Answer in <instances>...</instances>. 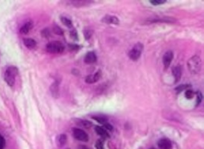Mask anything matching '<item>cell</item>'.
Wrapping results in <instances>:
<instances>
[{
    "instance_id": "cell-1",
    "label": "cell",
    "mask_w": 204,
    "mask_h": 149,
    "mask_svg": "<svg viewBox=\"0 0 204 149\" xmlns=\"http://www.w3.org/2000/svg\"><path fill=\"white\" fill-rule=\"evenodd\" d=\"M187 67L190 72L192 74H198L200 73L202 67V62L200 56H194L190 58L187 62Z\"/></svg>"
},
{
    "instance_id": "cell-2",
    "label": "cell",
    "mask_w": 204,
    "mask_h": 149,
    "mask_svg": "<svg viewBox=\"0 0 204 149\" xmlns=\"http://www.w3.org/2000/svg\"><path fill=\"white\" fill-rule=\"evenodd\" d=\"M17 73L18 69L15 66H9L5 72L4 80L10 87H12L15 85V76L17 75Z\"/></svg>"
},
{
    "instance_id": "cell-3",
    "label": "cell",
    "mask_w": 204,
    "mask_h": 149,
    "mask_svg": "<svg viewBox=\"0 0 204 149\" xmlns=\"http://www.w3.org/2000/svg\"><path fill=\"white\" fill-rule=\"evenodd\" d=\"M46 50L51 53H61L65 50V46L60 41H51L46 45Z\"/></svg>"
},
{
    "instance_id": "cell-4",
    "label": "cell",
    "mask_w": 204,
    "mask_h": 149,
    "mask_svg": "<svg viewBox=\"0 0 204 149\" xmlns=\"http://www.w3.org/2000/svg\"><path fill=\"white\" fill-rule=\"evenodd\" d=\"M144 50V45L141 43H137L128 53V56L133 61H137L140 58Z\"/></svg>"
},
{
    "instance_id": "cell-5",
    "label": "cell",
    "mask_w": 204,
    "mask_h": 149,
    "mask_svg": "<svg viewBox=\"0 0 204 149\" xmlns=\"http://www.w3.org/2000/svg\"><path fill=\"white\" fill-rule=\"evenodd\" d=\"M73 135L74 137L76 139H77L78 141H89V136L87 133L86 132L79 128H73Z\"/></svg>"
},
{
    "instance_id": "cell-6",
    "label": "cell",
    "mask_w": 204,
    "mask_h": 149,
    "mask_svg": "<svg viewBox=\"0 0 204 149\" xmlns=\"http://www.w3.org/2000/svg\"><path fill=\"white\" fill-rule=\"evenodd\" d=\"M102 76V72L101 70H98L95 74H90L88 76L86 77L85 79V81L87 84H93L99 81L100 78Z\"/></svg>"
},
{
    "instance_id": "cell-7",
    "label": "cell",
    "mask_w": 204,
    "mask_h": 149,
    "mask_svg": "<svg viewBox=\"0 0 204 149\" xmlns=\"http://www.w3.org/2000/svg\"><path fill=\"white\" fill-rule=\"evenodd\" d=\"M173 58H174V53H173L172 51L169 50V51H167V52L164 53L162 59H163V64H164V66L165 69L170 66V63L172 62Z\"/></svg>"
},
{
    "instance_id": "cell-8",
    "label": "cell",
    "mask_w": 204,
    "mask_h": 149,
    "mask_svg": "<svg viewBox=\"0 0 204 149\" xmlns=\"http://www.w3.org/2000/svg\"><path fill=\"white\" fill-rule=\"evenodd\" d=\"M102 21L105 24L108 25H119V20L117 17L113 16V15H105L102 19Z\"/></svg>"
},
{
    "instance_id": "cell-9",
    "label": "cell",
    "mask_w": 204,
    "mask_h": 149,
    "mask_svg": "<svg viewBox=\"0 0 204 149\" xmlns=\"http://www.w3.org/2000/svg\"><path fill=\"white\" fill-rule=\"evenodd\" d=\"M172 74L174 77V82L177 83L180 81L181 79V75H182V67L181 66H177L173 68L172 69Z\"/></svg>"
},
{
    "instance_id": "cell-10",
    "label": "cell",
    "mask_w": 204,
    "mask_h": 149,
    "mask_svg": "<svg viewBox=\"0 0 204 149\" xmlns=\"http://www.w3.org/2000/svg\"><path fill=\"white\" fill-rule=\"evenodd\" d=\"M97 56L94 52H88L84 57V62L86 64H93L96 62Z\"/></svg>"
},
{
    "instance_id": "cell-11",
    "label": "cell",
    "mask_w": 204,
    "mask_h": 149,
    "mask_svg": "<svg viewBox=\"0 0 204 149\" xmlns=\"http://www.w3.org/2000/svg\"><path fill=\"white\" fill-rule=\"evenodd\" d=\"M158 146L159 149H170L172 145L169 139H161L158 141Z\"/></svg>"
},
{
    "instance_id": "cell-12",
    "label": "cell",
    "mask_w": 204,
    "mask_h": 149,
    "mask_svg": "<svg viewBox=\"0 0 204 149\" xmlns=\"http://www.w3.org/2000/svg\"><path fill=\"white\" fill-rule=\"evenodd\" d=\"M50 91H51V93L52 94V96L55 98L59 97L60 94V91H59V83L55 81L51 85V87H50Z\"/></svg>"
},
{
    "instance_id": "cell-13",
    "label": "cell",
    "mask_w": 204,
    "mask_h": 149,
    "mask_svg": "<svg viewBox=\"0 0 204 149\" xmlns=\"http://www.w3.org/2000/svg\"><path fill=\"white\" fill-rule=\"evenodd\" d=\"M33 27V23L32 21H28L26 24H24L20 28V33L21 34H27L29 33V31L32 29Z\"/></svg>"
},
{
    "instance_id": "cell-14",
    "label": "cell",
    "mask_w": 204,
    "mask_h": 149,
    "mask_svg": "<svg viewBox=\"0 0 204 149\" xmlns=\"http://www.w3.org/2000/svg\"><path fill=\"white\" fill-rule=\"evenodd\" d=\"M23 43L24 45L26 46V47L28 49H29V50H32V49L35 48L36 45H37L36 41L34 39H32V38H26V39H24Z\"/></svg>"
},
{
    "instance_id": "cell-15",
    "label": "cell",
    "mask_w": 204,
    "mask_h": 149,
    "mask_svg": "<svg viewBox=\"0 0 204 149\" xmlns=\"http://www.w3.org/2000/svg\"><path fill=\"white\" fill-rule=\"evenodd\" d=\"M95 131H96V133L97 134L103 137V138H105H105H110L109 133H108L105 128H103V127L97 126L95 127Z\"/></svg>"
},
{
    "instance_id": "cell-16",
    "label": "cell",
    "mask_w": 204,
    "mask_h": 149,
    "mask_svg": "<svg viewBox=\"0 0 204 149\" xmlns=\"http://www.w3.org/2000/svg\"><path fill=\"white\" fill-rule=\"evenodd\" d=\"M67 141H68V136L65 134H61L59 136L57 137V145H59L60 147H62V146L65 145L67 143Z\"/></svg>"
},
{
    "instance_id": "cell-17",
    "label": "cell",
    "mask_w": 204,
    "mask_h": 149,
    "mask_svg": "<svg viewBox=\"0 0 204 149\" xmlns=\"http://www.w3.org/2000/svg\"><path fill=\"white\" fill-rule=\"evenodd\" d=\"M150 23H155V22H173L174 21V19L171 18H151L148 20Z\"/></svg>"
},
{
    "instance_id": "cell-18",
    "label": "cell",
    "mask_w": 204,
    "mask_h": 149,
    "mask_svg": "<svg viewBox=\"0 0 204 149\" xmlns=\"http://www.w3.org/2000/svg\"><path fill=\"white\" fill-rule=\"evenodd\" d=\"M78 126H82L83 128H90L92 126H93V123L90 122V121H88V120H80L77 122Z\"/></svg>"
},
{
    "instance_id": "cell-19",
    "label": "cell",
    "mask_w": 204,
    "mask_h": 149,
    "mask_svg": "<svg viewBox=\"0 0 204 149\" xmlns=\"http://www.w3.org/2000/svg\"><path fill=\"white\" fill-rule=\"evenodd\" d=\"M61 21L63 23V25H64L66 27H68V28H72L73 27V23H72L71 20L66 17H61Z\"/></svg>"
},
{
    "instance_id": "cell-20",
    "label": "cell",
    "mask_w": 204,
    "mask_h": 149,
    "mask_svg": "<svg viewBox=\"0 0 204 149\" xmlns=\"http://www.w3.org/2000/svg\"><path fill=\"white\" fill-rule=\"evenodd\" d=\"M92 118L95 120L96 122H98L100 124H105V122H107V118L103 116H93Z\"/></svg>"
},
{
    "instance_id": "cell-21",
    "label": "cell",
    "mask_w": 204,
    "mask_h": 149,
    "mask_svg": "<svg viewBox=\"0 0 204 149\" xmlns=\"http://www.w3.org/2000/svg\"><path fill=\"white\" fill-rule=\"evenodd\" d=\"M190 87H191V85H179V86H177V87L175 88V91H177V93H179V92L183 91V90L189 89Z\"/></svg>"
},
{
    "instance_id": "cell-22",
    "label": "cell",
    "mask_w": 204,
    "mask_h": 149,
    "mask_svg": "<svg viewBox=\"0 0 204 149\" xmlns=\"http://www.w3.org/2000/svg\"><path fill=\"white\" fill-rule=\"evenodd\" d=\"M53 31L55 34H57V35H63V30L61 29V27L57 25H54V27H53Z\"/></svg>"
},
{
    "instance_id": "cell-23",
    "label": "cell",
    "mask_w": 204,
    "mask_h": 149,
    "mask_svg": "<svg viewBox=\"0 0 204 149\" xmlns=\"http://www.w3.org/2000/svg\"><path fill=\"white\" fill-rule=\"evenodd\" d=\"M93 33V31L90 29H86L83 31V34H84L85 39L86 40H89L90 39V37H92Z\"/></svg>"
},
{
    "instance_id": "cell-24",
    "label": "cell",
    "mask_w": 204,
    "mask_h": 149,
    "mask_svg": "<svg viewBox=\"0 0 204 149\" xmlns=\"http://www.w3.org/2000/svg\"><path fill=\"white\" fill-rule=\"evenodd\" d=\"M70 37H71L74 40H79L77 31L75 29H73L70 31Z\"/></svg>"
},
{
    "instance_id": "cell-25",
    "label": "cell",
    "mask_w": 204,
    "mask_h": 149,
    "mask_svg": "<svg viewBox=\"0 0 204 149\" xmlns=\"http://www.w3.org/2000/svg\"><path fill=\"white\" fill-rule=\"evenodd\" d=\"M194 96V92L192 90L190 89H187L185 92V97L187 99L190 100L192 99Z\"/></svg>"
},
{
    "instance_id": "cell-26",
    "label": "cell",
    "mask_w": 204,
    "mask_h": 149,
    "mask_svg": "<svg viewBox=\"0 0 204 149\" xmlns=\"http://www.w3.org/2000/svg\"><path fill=\"white\" fill-rule=\"evenodd\" d=\"M150 2L154 5H162L166 2L165 0H151Z\"/></svg>"
},
{
    "instance_id": "cell-27",
    "label": "cell",
    "mask_w": 204,
    "mask_h": 149,
    "mask_svg": "<svg viewBox=\"0 0 204 149\" xmlns=\"http://www.w3.org/2000/svg\"><path fill=\"white\" fill-rule=\"evenodd\" d=\"M50 31H49L48 28H44L42 31H41V35L42 37H45V38H48V37H50Z\"/></svg>"
},
{
    "instance_id": "cell-28",
    "label": "cell",
    "mask_w": 204,
    "mask_h": 149,
    "mask_svg": "<svg viewBox=\"0 0 204 149\" xmlns=\"http://www.w3.org/2000/svg\"><path fill=\"white\" fill-rule=\"evenodd\" d=\"M196 94H197V98H196V105L197 106L201 103V101H202L203 95H202V93H201L200 91H198Z\"/></svg>"
},
{
    "instance_id": "cell-29",
    "label": "cell",
    "mask_w": 204,
    "mask_h": 149,
    "mask_svg": "<svg viewBox=\"0 0 204 149\" xmlns=\"http://www.w3.org/2000/svg\"><path fill=\"white\" fill-rule=\"evenodd\" d=\"M96 149H104L103 147V141L102 140H98L96 143Z\"/></svg>"
},
{
    "instance_id": "cell-30",
    "label": "cell",
    "mask_w": 204,
    "mask_h": 149,
    "mask_svg": "<svg viewBox=\"0 0 204 149\" xmlns=\"http://www.w3.org/2000/svg\"><path fill=\"white\" fill-rule=\"evenodd\" d=\"M6 146V141L3 137L0 135V149H4Z\"/></svg>"
},
{
    "instance_id": "cell-31",
    "label": "cell",
    "mask_w": 204,
    "mask_h": 149,
    "mask_svg": "<svg viewBox=\"0 0 204 149\" xmlns=\"http://www.w3.org/2000/svg\"><path fill=\"white\" fill-rule=\"evenodd\" d=\"M103 126H104L105 128H106V130H109V131L113 130V127H112V126L111 124H110V123H108V122H105V124H103Z\"/></svg>"
},
{
    "instance_id": "cell-32",
    "label": "cell",
    "mask_w": 204,
    "mask_h": 149,
    "mask_svg": "<svg viewBox=\"0 0 204 149\" xmlns=\"http://www.w3.org/2000/svg\"><path fill=\"white\" fill-rule=\"evenodd\" d=\"M80 46L76 45V44H69V48L70 50H77L78 49H80Z\"/></svg>"
},
{
    "instance_id": "cell-33",
    "label": "cell",
    "mask_w": 204,
    "mask_h": 149,
    "mask_svg": "<svg viewBox=\"0 0 204 149\" xmlns=\"http://www.w3.org/2000/svg\"><path fill=\"white\" fill-rule=\"evenodd\" d=\"M77 149H89V148H87L86 146H85V145H79L77 147Z\"/></svg>"
},
{
    "instance_id": "cell-34",
    "label": "cell",
    "mask_w": 204,
    "mask_h": 149,
    "mask_svg": "<svg viewBox=\"0 0 204 149\" xmlns=\"http://www.w3.org/2000/svg\"><path fill=\"white\" fill-rule=\"evenodd\" d=\"M150 149H156V148H151Z\"/></svg>"
},
{
    "instance_id": "cell-35",
    "label": "cell",
    "mask_w": 204,
    "mask_h": 149,
    "mask_svg": "<svg viewBox=\"0 0 204 149\" xmlns=\"http://www.w3.org/2000/svg\"><path fill=\"white\" fill-rule=\"evenodd\" d=\"M67 149H70V148H67Z\"/></svg>"
}]
</instances>
